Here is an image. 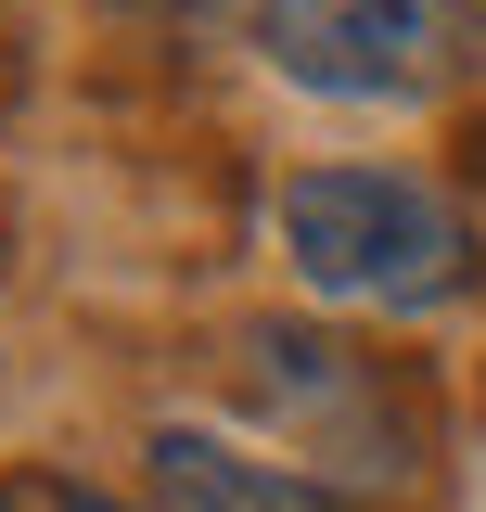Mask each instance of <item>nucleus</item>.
I'll return each mask as SVG.
<instances>
[{
    "label": "nucleus",
    "instance_id": "obj_2",
    "mask_svg": "<svg viewBox=\"0 0 486 512\" xmlns=\"http://www.w3.org/2000/svg\"><path fill=\"white\" fill-rule=\"evenodd\" d=\"M256 52L333 103H435L474 64V0H269Z\"/></svg>",
    "mask_w": 486,
    "mask_h": 512
},
{
    "label": "nucleus",
    "instance_id": "obj_4",
    "mask_svg": "<svg viewBox=\"0 0 486 512\" xmlns=\"http://www.w3.org/2000/svg\"><path fill=\"white\" fill-rule=\"evenodd\" d=\"M167 13H192V26H256L269 0H167Z\"/></svg>",
    "mask_w": 486,
    "mask_h": 512
},
{
    "label": "nucleus",
    "instance_id": "obj_3",
    "mask_svg": "<svg viewBox=\"0 0 486 512\" xmlns=\"http://www.w3.org/2000/svg\"><path fill=\"white\" fill-rule=\"evenodd\" d=\"M154 500H167V512H333L295 461H243V448L192 436V423L154 436Z\"/></svg>",
    "mask_w": 486,
    "mask_h": 512
},
{
    "label": "nucleus",
    "instance_id": "obj_5",
    "mask_svg": "<svg viewBox=\"0 0 486 512\" xmlns=\"http://www.w3.org/2000/svg\"><path fill=\"white\" fill-rule=\"evenodd\" d=\"M52 512H116V500H103V487H52Z\"/></svg>",
    "mask_w": 486,
    "mask_h": 512
},
{
    "label": "nucleus",
    "instance_id": "obj_1",
    "mask_svg": "<svg viewBox=\"0 0 486 512\" xmlns=\"http://www.w3.org/2000/svg\"><path fill=\"white\" fill-rule=\"evenodd\" d=\"M282 256L333 308H448L474 282L461 205L410 167H307L282 180Z\"/></svg>",
    "mask_w": 486,
    "mask_h": 512
}]
</instances>
